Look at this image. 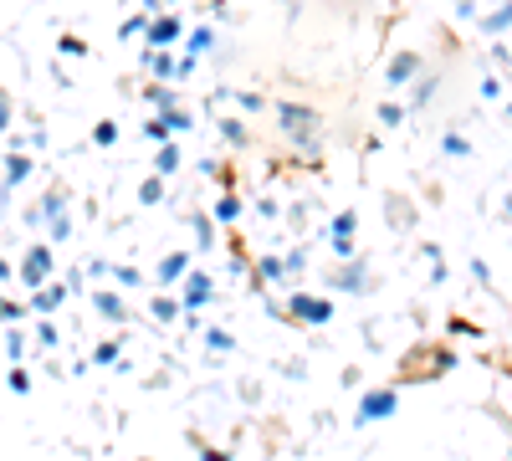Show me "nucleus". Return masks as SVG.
I'll return each mask as SVG.
<instances>
[{
	"mask_svg": "<svg viewBox=\"0 0 512 461\" xmlns=\"http://www.w3.org/2000/svg\"><path fill=\"white\" fill-rule=\"evenodd\" d=\"M292 313H297V318H318V323H323V318H328V303H313V298H292Z\"/></svg>",
	"mask_w": 512,
	"mask_h": 461,
	"instance_id": "1",
	"label": "nucleus"
},
{
	"mask_svg": "<svg viewBox=\"0 0 512 461\" xmlns=\"http://www.w3.org/2000/svg\"><path fill=\"white\" fill-rule=\"evenodd\" d=\"M410 72H415V57H400L395 72H390V82H410Z\"/></svg>",
	"mask_w": 512,
	"mask_h": 461,
	"instance_id": "4",
	"label": "nucleus"
},
{
	"mask_svg": "<svg viewBox=\"0 0 512 461\" xmlns=\"http://www.w3.org/2000/svg\"><path fill=\"white\" fill-rule=\"evenodd\" d=\"M175 31H180L175 21H159V26H154V47H164V41H175Z\"/></svg>",
	"mask_w": 512,
	"mask_h": 461,
	"instance_id": "3",
	"label": "nucleus"
},
{
	"mask_svg": "<svg viewBox=\"0 0 512 461\" xmlns=\"http://www.w3.org/2000/svg\"><path fill=\"white\" fill-rule=\"evenodd\" d=\"M47 272V251H31V262H26V277H41Z\"/></svg>",
	"mask_w": 512,
	"mask_h": 461,
	"instance_id": "5",
	"label": "nucleus"
},
{
	"mask_svg": "<svg viewBox=\"0 0 512 461\" xmlns=\"http://www.w3.org/2000/svg\"><path fill=\"white\" fill-rule=\"evenodd\" d=\"M390 410H395V395H384V390H379V395L364 400V421H369V415H390Z\"/></svg>",
	"mask_w": 512,
	"mask_h": 461,
	"instance_id": "2",
	"label": "nucleus"
}]
</instances>
